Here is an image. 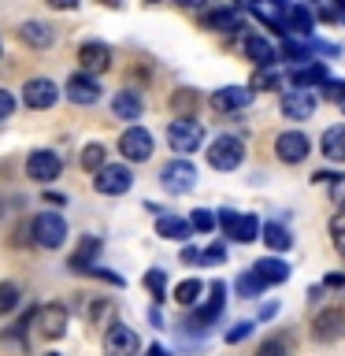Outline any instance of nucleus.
Returning <instances> with one entry per match:
<instances>
[{
  "label": "nucleus",
  "instance_id": "obj_44",
  "mask_svg": "<svg viewBox=\"0 0 345 356\" xmlns=\"http://www.w3.org/2000/svg\"><path fill=\"white\" fill-rule=\"evenodd\" d=\"M200 260H211V264H219V260H223V245H211V249H208L204 256H200Z\"/></svg>",
  "mask_w": 345,
  "mask_h": 356
},
{
  "label": "nucleus",
  "instance_id": "obj_48",
  "mask_svg": "<svg viewBox=\"0 0 345 356\" xmlns=\"http://www.w3.org/2000/svg\"><path fill=\"white\" fill-rule=\"evenodd\" d=\"M182 256H186V264H197V260H200V252H197V249H186Z\"/></svg>",
  "mask_w": 345,
  "mask_h": 356
},
{
  "label": "nucleus",
  "instance_id": "obj_13",
  "mask_svg": "<svg viewBox=\"0 0 345 356\" xmlns=\"http://www.w3.org/2000/svg\"><path fill=\"white\" fill-rule=\"evenodd\" d=\"M252 100V89H241V86H227V89H216L208 97V104L216 111H238V108H249Z\"/></svg>",
  "mask_w": 345,
  "mask_h": 356
},
{
  "label": "nucleus",
  "instance_id": "obj_42",
  "mask_svg": "<svg viewBox=\"0 0 345 356\" xmlns=\"http://www.w3.org/2000/svg\"><path fill=\"white\" fill-rule=\"evenodd\" d=\"M11 111H15V97L8 89H0V119H11Z\"/></svg>",
  "mask_w": 345,
  "mask_h": 356
},
{
  "label": "nucleus",
  "instance_id": "obj_57",
  "mask_svg": "<svg viewBox=\"0 0 345 356\" xmlns=\"http://www.w3.org/2000/svg\"><path fill=\"white\" fill-rule=\"evenodd\" d=\"M0 52H4V44H0Z\"/></svg>",
  "mask_w": 345,
  "mask_h": 356
},
{
  "label": "nucleus",
  "instance_id": "obj_40",
  "mask_svg": "<svg viewBox=\"0 0 345 356\" xmlns=\"http://www.w3.org/2000/svg\"><path fill=\"white\" fill-rule=\"evenodd\" d=\"M319 89H323V97H327V100H334V104H338L342 93H345V82H334V78H327V82H323Z\"/></svg>",
  "mask_w": 345,
  "mask_h": 356
},
{
  "label": "nucleus",
  "instance_id": "obj_22",
  "mask_svg": "<svg viewBox=\"0 0 345 356\" xmlns=\"http://www.w3.org/2000/svg\"><path fill=\"white\" fill-rule=\"evenodd\" d=\"M141 97L134 93V89H119L115 100H111V111H115L119 119H141Z\"/></svg>",
  "mask_w": 345,
  "mask_h": 356
},
{
  "label": "nucleus",
  "instance_id": "obj_27",
  "mask_svg": "<svg viewBox=\"0 0 345 356\" xmlns=\"http://www.w3.org/2000/svg\"><path fill=\"white\" fill-rule=\"evenodd\" d=\"M204 30H241V19H238V11L219 8V11H208L204 15Z\"/></svg>",
  "mask_w": 345,
  "mask_h": 356
},
{
  "label": "nucleus",
  "instance_id": "obj_25",
  "mask_svg": "<svg viewBox=\"0 0 345 356\" xmlns=\"http://www.w3.org/2000/svg\"><path fill=\"white\" fill-rule=\"evenodd\" d=\"M327 67H319V63H305V67H297L294 71V86L297 89H308V86H323L327 82Z\"/></svg>",
  "mask_w": 345,
  "mask_h": 356
},
{
  "label": "nucleus",
  "instance_id": "obj_12",
  "mask_svg": "<svg viewBox=\"0 0 345 356\" xmlns=\"http://www.w3.org/2000/svg\"><path fill=\"white\" fill-rule=\"evenodd\" d=\"M67 97H71L74 104H97V100H100V82L89 71L71 74V78H67Z\"/></svg>",
  "mask_w": 345,
  "mask_h": 356
},
{
  "label": "nucleus",
  "instance_id": "obj_39",
  "mask_svg": "<svg viewBox=\"0 0 345 356\" xmlns=\"http://www.w3.org/2000/svg\"><path fill=\"white\" fill-rule=\"evenodd\" d=\"M327 186H330V200H334V208H345V175H334Z\"/></svg>",
  "mask_w": 345,
  "mask_h": 356
},
{
  "label": "nucleus",
  "instance_id": "obj_16",
  "mask_svg": "<svg viewBox=\"0 0 345 356\" xmlns=\"http://www.w3.org/2000/svg\"><path fill=\"white\" fill-rule=\"evenodd\" d=\"M38 330L45 338H60L67 330V308L63 305H41L38 308Z\"/></svg>",
  "mask_w": 345,
  "mask_h": 356
},
{
  "label": "nucleus",
  "instance_id": "obj_26",
  "mask_svg": "<svg viewBox=\"0 0 345 356\" xmlns=\"http://www.w3.org/2000/svg\"><path fill=\"white\" fill-rule=\"evenodd\" d=\"M260 238L267 241V249H275V252L294 249V238H289V230H286V227H278V222H267V227L260 230Z\"/></svg>",
  "mask_w": 345,
  "mask_h": 356
},
{
  "label": "nucleus",
  "instance_id": "obj_11",
  "mask_svg": "<svg viewBox=\"0 0 345 356\" xmlns=\"http://www.w3.org/2000/svg\"><path fill=\"white\" fill-rule=\"evenodd\" d=\"M275 156L282 163H300L308 156V138L300 130H286V134H278L275 138Z\"/></svg>",
  "mask_w": 345,
  "mask_h": 356
},
{
  "label": "nucleus",
  "instance_id": "obj_32",
  "mask_svg": "<svg viewBox=\"0 0 345 356\" xmlns=\"http://www.w3.org/2000/svg\"><path fill=\"white\" fill-rule=\"evenodd\" d=\"M282 56H286V60H294V63L300 67V63H308V60H312V49H308L305 41H286V44H282Z\"/></svg>",
  "mask_w": 345,
  "mask_h": 356
},
{
  "label": "nucleus",
  "instance_id": "obj_53",
  "mask_svg": "<svg viewBox=\"0 0 345 356\" xmlns=\"http://www.w3.org/2000/svg\"><path fill=\"white\" fill-rule=\"evenodd\" d=\"M338 104H342V111H345V93H342V100H338Z\"/></svg>",
  "mask_w": 345,
  "mask_h": 356
},
{
  "label": "nucleus",
  "instance_id": "obj_45",
  "mask_svg": "<svg viewBox=\"0 0 345 356\" xmlns=\"http://www.w3.org/2000/svg\"><path fill=\"white\" fill-rule=\"evenodd\" d=\"M49 8H56V11H71V8H78V0H49Z\"/></svg>",
  "mask_w": 345,
  "mask_h": 356
},
{
  "label": "nucleus",
  "instance_id": "obj_1",
  "mask_svg": "<svg viewBox=\"0 0 345 356\" xmlns=\"http://www.w3.org/2000/svg\"><path fill=\"white\" fill-rule=\"evenodd\" d=\"M167 141H171V149L178 156H189V152L200 149V141H204V127L193 122L189 115H178L171 127H167Z\"/></svg>",
  "mask_w": 345,
  "mask_h": 356
},
{
  "label": "nucleus",
  "instance_id": "obj_37",
  "mask_svg": "<svg viewBox=\"0 0 345 356\" xmlns=\"http://www.w3.org/2000/svg\"><path fill=\"white\" fill-rule=\"evenodd\" d=\"M260 289H264V282H260V278H256L252 271L238 278V293H245V297H256V293H260Z\"/></svg>",
  "mask_w": 345,
  "mask_h": 356
},
{
  "label": "nucleus",
  "instance_id": "obj_4",
  "mask_svg": "<svg viewBox=\"0 0 345 356\" xmlns=\"http://www.w3.org/2000/svg\"><path fill=\"white\" fill-rule=\"evenodd\" d=\"M93 186H97V193H104V197H119L134 186V175H130L127 163H104V167H97Z\"/></svg>",
  "mask_w": 345,
  "mask_h": 356
},
{
  "label": "nucleus",
  "instance_id": "obj_21",
  "mask_svg": "<svg viewBox=\"0 0 345 356\" xmlns=\"http://www.w3.org/2000/svg\"><path fill=\"white\" fill-rule=\"evenodd\" d=\"M19 41L22 44H30V49H49V44H52V30L49 26H45V22H22V26H19Z\"/></svg>",
  "mask_w": 345,
  "mask_h": 356
},
{
  "label": "nucleus",
  "instance_id": "obj_55",
  "mask_svg": "<svg viewBox=\"0 0 345 356\" xmlns=\"http://www.w3.org/2000/svg\"><path fill=\"white\" fill-rule=\"evenodd\" d=\"M45 356H63V353H45Z\"/></svg>",
  "mask_w": 345,
  "mask_h": 356
},
{
  "label": "nucleus",
  "instance_id": "obj_20",
  "mask_svg": "<svg viewBox=\"0 0 345 356\" xmlns=\"http://www.w3.org/2000/svg\"><path fill=\"white\" fill-rule=\"evenodd\" d=\"M156 234L167 241H186L189 234H193V227H189V219H182V216H160L156 219Z\"/></svg>",
  "mask_w": 345,
  "mask_h": 356
},
{
  "label": "nucleus",
  "instance_id": "obj_52",
  "mask_svg": "<svg viewBox=\"0 0 345 356\" xmlns=\"http://www.w3.org/2000/svg\"><path fill=\"white\" fill-rule=\"evenodd\" d=\"M104 4H108V8H119V4H122V0H104Z\"/></svg>",
  "mask_w": 345,
  "mask_h": 356
},
{
  "label": "nucleus",
  "instance_id": "obj_10",
  "mask_svg": "<svg viewBox=\"0 0 345 356\" xmlns=\"http://www.w3.org/2000/svg\"><path fill=\"white\" fill-rule=\"evenodd\" d=\"M119 152L127 156L130 163L149 160V156H152V134H149V130H141V127H130V130L119 138Z\"/></svg>",
  "mask_w": 345,
  "mask_h": 356
},
{
  "label": "nucleus",
  "instance_id": "obj_15",
  "mask_svg": "<svg viewBox=\"0 0 345 356\" xmlns=\"http://www.w3.org/2000/svg\"><path fill=\"white\" fill-rule=\"evenodd\" d=\"M312 111H316V97L308 93V89H289L282 97V115L286 119H312Z\"/></svg>",
  "mask_w": 345,
  "mask_h": 356
},
{
  "label": "nucleus",
  "instance_id": "obj_47",
  "mask_svg": "<svg viewBox=\"0 0 345 356\" xmlns=\"http://www.w3.org/2000/svg\"><path fill=\"white\" fill-rule=\"evenodd\" d=\"M312 178H316V182H330V178H334V171H316Z\"/></svg>",
  "mask_w": 345,
  "mask_h": 356
},
{
  "label": "nucleus",
  "instance_id": "obj_56",
  "mask_svg": "<svg viewBox=\"0 0 345 356\" xmlns=\"http://www.w3.org/2000/svg\"><path fill=\"white\" fill-rule=\"evenodd\" d=\"M145 4H160V0H145Z\"/></svg>",
  "mask_w": 345,
  "mask_h": 356
},
{
  "label": "nucleus",
  "instance_id": "obj_41",
  "mask_svg": "<svg viewBox=\"0 0 345 356\" xmlns=\"http://www.w3.org/2000/svg\"><path fill=\"white\" fill-rule=\"evenodd\" d=\"M256 356H286V345L278 341V338H271V341L260 345V353H256Z\"/></svg>",
  "mask_w": 345,
  "mask_h": 356
},
{
  "label": "nucleus",
  "instance_id": "obj_38",
  "mask_svg": "<svg viewBox=\"0 0 345 356\" xmlns=\"http://www.w3.org/2000/svg\"><path fill=\"white\" fill-rule=\"evenodd\" d=\"M193 104H197V97L189 93V89H182V93L171 97V108L178 111V115H189V108H193Z\"/></svg>",
  "mask_w": 345,
  "mask_h": 356
},
{
  "label": "nucleus",
  "instance_id": "obj_24",
  "mask_svg": "<svg viewBox=\"0 0 345 356\" xmlns=\"http://www.w3.org/2000/svg\"><path fill=\"white\" fill-rule=\"evenodd\" d=\"M323 156L334 163H345V127H330L323 134Z\"/></svg>",
  "mask_w": 345,
  "mask_h": 356
},
{
  "label": "nucleus",
  "instance_id": "obj_8",
  "mask_svg": "<svg viewBox=\"0 0 345 356\" xmlns=\"http://www.w3.org/2000/svg\"><path fill=\"white\" fill-rule=\"evenodd\" d=\"M219 222H223V230H227V238L241 241V245H249V241L260 238V219H256V216H238V211H223Z\"/></svg>",
  "mask_w": 345,
  "mask_h": 356
},
{
  "label": "nucleus",
  "instance_id": "obj_19",
  "mask_svg": "<svg viewBox=\"0 0 345 356\" xmlns=\"http://www.w3.org/2000/svg\"><path fill=\"white\" fill-rule=\"evenodd\" d=\"M245 56H249L256 67H275L278 63V49L267 38H245Z\"/></svg>",
  "mask_w": 345,
  "mask_h": 356
},
{
  "label": "nucleus",
  "instance_id": "obj_35",
  "mask_svg": "<svg viewBox=\"0 0 345 356\" xmlns=\"http://www.w3.org/2000/svg\"><path fill=\"white\" fill-rule=\"evenodd\" d=\"M189 227L200 230V234H211V230H216V216H211L208 208H197L193 216H189Z\"/></svg>",
  "mask_w": 345,
  "mask_h": 356
},
{
  "label": "nucleus",
  "instance_id": "obj_29",
  "mask_svg": "<svg viewBox=\"0 0 345 356\" xmlns=\"http://www.w3.org/2000/svg\"><path fill=\"white\" fill-rule=\"evenodd\" d=\"M200 278H186V282H178V289H175V300L182 308H189V305H197V297H200Z\"/></svg>",
  "mask_w": 345,
  "mask_h": 356
},
{
  "label": "nucleus",
  "instance_id": "obj_6",
  "mask_svg": "<svg viewBox=\"0 0 345 356\" xmlns=\"http://www.w3.org/2000/svg\"><path fill=\"white\" fill-rule=\"evenodd\" d=\"M63 171V160L56 156L52 149H38V152H30V160H26V175L33 178V182H41V186H49L52 178H60Z\"/></svg>",
  "mask_w": 345,
  "mask_h": 356
},
{
  "label": "nucleus",
  "instance_id": "obj_17",
  "mask_svg": "<svg viewBox=\"0 0 345 356\" xmlns=\"http://www.w3.org/2000/svg\"><path fill=\"white\" fill-rule=\"evenodd\" d=\"M342 330H345V316H342V308H327V312H319L316 323H312V334H316L319 341H334V338H342Z\"/></svg>",
  "mask_w": 345,
  "mask_h": 356
},
{
  "label": "nucleus",
  "instance_id": "obj_33",
  "mask_svg": "<svg viewBox=\"0 0 345 356\" xmlns=\"http://www.w3.org/2000/svg\"><path fill=\"white\" fill-rule=\"evenodd\" d=\"M278 86H282V78H278L275 67H260L252 74V89H278Z\"/></svg>",
  "mask_w": 345,
  "mask_h": 356
},
{
  "label": "nucleus",
  "instance_id": "obj_43",
  "mask_svg": "<svg viewBox=\"0 0 345 356\" xmlns=\"http://www.w3.org/2000/svg\"><path fill=\"white\" fill-rule=\"evenodd\" d=\"M249 330H252V323H238V327H230V330H227V341L234 345V341L249 338Z\"/></svg>",
  "mask_w": 345,
  "mask_h": 356
},
{
  "label": "nucleus",
  "instance_id": "obj_46",
  "mask_svg": "<svg viewBox=\"0 0 345 356\" xmlns=\"http://www.w3.org/2000/svg\"><path fill=\"white\" fill-rule=\"evenodd\" d=\"M327 286H334V289L345 286V275H330V278H327Z\"/></svg>",
  "mask_w": 345,
  "mask_h": 356
},
{
  "label": "nucleus",
  "instance_id": "obj_9",
  "mask_svg": "<svg viewBox=\"0 0 345 356\" xmlns=\"http://www.w3.org/2000/svg\"><path fill=\"white\" fill-rule=\"evenodd\" d=\"M22 100H26V108L45 111V108H52L56 100H60V86L49 82V78H30V82L22 86Z\"/></svg>",
  "mask_w": 345,
  "mask_h": 356
},
{
  "label": "nucleus",
  "instance_id": "obj_30",
  "mask_svg": "<svg viewBox=\"0 0 345 356\" xmlns=\"http://www.w3.org/2000/svg\"><path fill=\"white\" fill-rule=\"evenodd\" d=\"M145 289L152 293V300H163V297H167V278H163L160 267H152V271L145 275Z\"/></svg>",
  "mask_w": 345,
  "mask_h": 356
},
{
  "label": "nucleus",
  "instance_id": "obj_5",
  "mask_svg": "<svg viewBox=\"0 0 345 356\" xmlns=\"http://www.w3.org/2000/svg\"><path fill=\"white\" fill-rule=\"evenodd\" d=\"M160 186L167 189V193H189V189L197 186V171H193V163L189 160H175L160 171Z\"/></svg>",
  "mask_w": 345,
  "mask_h": 356
},
{
  "label": "nucleus",
  "instance_id": "obj_51",
  "mask_svg": "<svg viewBox=\"0 0 345 356\" xmlns=\"http://www.w3.org/2000/svg\"><path fill=\"white\" fill-rule=\"evenodd\" d=\"M271 4H275V8H286V4H289V0H271Z\"/></svg>",
  "mask_w": 345,
  "mask_h": 356
},
{
  "label": "nucleus",
  "instance_id": "obj_23",
  "mask_svg": "<svg viewBox=\"0 0 345 356\" xmlns=\"http://www.w3.org/2000/svg\"><path fill=\"white\" fill-rule=\"evenodd\" d=\"M97 252H100V241L97 238H82V245H78V252L67 260V267H71V271H89L93 260H97Z\"/></svg>",
  "mask_w": 345,
  "mask_h": 356
},
{
  "label": "nucleus",
  "instance_id": "obj_36",
  "mask_svg": "<svg viewBox=\"0 0 345 356\" xmlns=\"http://www.w3.org/2000/svg\"><path fill=\"white\" fill-rule=\"evenodd\" d=\"M330 238H334V249L345 256V208L330 219Z\"/></svg>",
  "mask_w": 345,
  "mask_h": 356
},
{
  "label": "nucleus",
  "instance_id": "obj_31",
  "mask_svg": "<svg viewBox=\"0 0 345 356\" xmlns=\"http://www.w3.org/2000/svg\"><path fill=\"white\" fill-rule=\"evenodd\" d=\"M78 163H82L86 171H97V167H104V145H86L82 156H78Z\"/></svg>",
  "mask_w": 345,
  "mask_h": 356
},
{
  "label": "nucleus",
  "instance_id": "obj_2",
  "mask_svg": "<svg viewBox=\"0 0 345 356\" xmlns=\"http://www.w3.org/2000/svg\"><path fill=\"white\" fill-rule=\"evenodd\" d=\"M245 160V145L241 138H234V134H223L208 145V163L216 167V171H234Z\"/></svg>",
  "mask_w": 345,
  "mask_h": 356
},
{
  "label": "nucleus",
  "instance_id": "obj_18",
  "mask_svg": "<svg viewBox=\"0 0 345 356\" xmlns=\"http://www.w3.org/2000/svg\"><path fill=\"white\" fill-rule=\"evenodd\" d=\"M252 275L260 278L264 286H278V282H286V278H289V264L278 260V256H264V260H256Z\"/></svg>",
  "mask_w": 345,
  "mask_h": 356
},
{
  "label": "nucleus",
  "instance_id": "obj_50",
  "mask_svg": "<svg viewBox=\"0 0 345 356\" xmlns=\"http://www.w3.org/2000/svg\"><path fill=\"white\" fill-rule=\"evenodd\" d=\"M149 356H167V353L160 349V345H152V349H149Z\"/></svg>",
  "mask_w": 345,
  "mask_h": 356
},
{
  "label": "nucleus",
  "instance_id": "obj_54",
  "mask_svg": "<svg viewBox=\"0 0 345 356\" xmlns=\"http://www.w3.org/2000/svg\"><path fill=\"white\" fill-rule=\"evenodd\" d=\"M338 8H342V11H345V0H338Z\"/></svg>",
  "mask_w": 345,
  "mask_h": 356
},
{
  "label": "nucleus",
  "instance_id": "obj_28",
  "mask_svg": "<svg viewBox=\"0 0 345 356\" xmlns=\"http://www.w3.org/2000/svg\"><path fill=\"white\" fill-rule=\"evenodd\" d=\"M286 30H297L300 38H305V33H312V11L308 8H289V15H286Z\"/></svg>",
  "mask_w": 345,
  "mask_h": 356
},
{
  "label": "nucleus",
  "instance_id": "obj_14",
  "mask_svg": "<svg viewBox=\"0 0 345 356\" xmlns=\"http://www.w3.org/2000/svg\"><path fill=\"white\" fill-rule=\"evenodd\" d=\"M78 60H82V67L89 74H104L111 67V49L100 44V41H86L82 49H78Z\"/></svg>",
  "mask_w": 345,
  "mask_h": 356
},
{
  "label": "nucleus",
  "instance_id": "obj_3",
  "mask_svg": "<svg viewBox=\"0 0 345 356\" xmlns=\"http://www.w3.org/2000/svg\"><path fill=\"white\" fill-rule=\"evenodd\" d=\"M33 241L41 245V249H60L67 241V222L60 211H41L38 219H33Z\"/></svg>",
  "mask_w": 345,
  "mask_h": 356
},
{
  "label": "nucleus",
  "instance_id": "obj_34",
  "mask_svg": "<svg viewBox=\"0 0 345 356\" xmlns=\"http://www.w3.org/2000/svg\"><path fill=\"white\" fill-rule=\"evenodd\" d=\"M19 305V286L11 282H0V316H8V312H15Z\"/></svg>",
  "mask_w": 345,
  "mask_h": 356
},
{
  "label": "nucleus",
  "instance_id": "obj_7",
  "mask_svg": "<svg viewBox=\"0 0 345 356\" xmlns=\"http://www.w3.org/2000/svg\"><path fill=\"white\" fill-rule=\"evenodd\" d=\"M141 341L127 323H111L108 334H104V356H138Z\"/></svg>",
  "mask_w": 345,
  "mask_h": 356
},
{
  "label": "nucleus",
  "instance_id": "obj_49",
  "mask_svg": "<svg viewBox=\"0 0 345 356\" xmlns=\"http://www.w3.org/2000/svg\"><path fill=\"white\" fill-rule=\"evenodd\" d=\"M175 4H182V8H197L200 0H175Z\"/></svg>",
  "mask_w": 345,
  "mask_h": 356
}]
</instances>
